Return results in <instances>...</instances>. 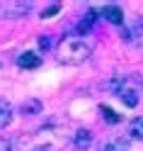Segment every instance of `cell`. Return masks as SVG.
I'll return each mask as SVG.
<instances>
[{
    "mask_svg": "<svg viewBox=\"0 0 143 151\" xmlns=\"http://www.w3.org/2000/svg\"><path fill=\"white\" fill-rule=\"evenodd\" d=\"M39 46H41L44 51H49V49H51V37H46V34L39 37Z\"/></svg>",
    "mask_w": 143,
    "mask_h": 151,
    "instance_id": "4fadbf2b",
    "label": "cell"
},
{
    "mask_svg": "<svg viewBox=\"0 0 143 151\" xmlns=\"http://www.w3.org/2000/svg\"><path fill=\"white\" fill-rule=\"evenodd\" d=\"M92 24H95V10H88V15L80 20V24H78V32L80 34H85V32H90L92 29Z\"/></svg>",
    "mask_w": 143,
    "mask_h": 151,
    "instance_id": "30bf717a",
    "label": "cell"
},
{
    "mask_svg": "<svg viewBox=\"0 0 143 151\" xmlns=\"http://www.w3.org/2000/svg\"><path fill=\"white\" fill-rule=\"evenodd\" d=\"M100 15L107 22H112V24H124V10H121L119 5H104Z\"/></svg>",
    "mask_w": 143,
    "mask_h": 151,
    "instance_id": "277c9868",
    "label": "cell"
},
{
    "mask_svg": "<svg viewBox=\"0 0 143 151\" xmlns=\"http://www.w3.org/2000/svg\"><path fill=\"white\" fill-rule=\"evenodd\" d=\"M100 112L104 115V119H107L109 124H117V122H119V115H117V112H114L112 107H107V105H102V107H100Z\"/></svg>",
    "mask_w": 143,
    "mask_h": 151,
    "instance_id": "7c38bea8",
    "label": "cell"
},
{
    "mask_svg": "<svg viewBox=\"0 0 143 151\" xmlns=\"http://www.w3.org/2000/svg\"><path fill=\"white\" fill-rule=\"evenodd\" d=\"M29 10H32V3H27V0H7V3H0V17L3 20H20Z\"/></svg>",
    "mask_w": 143,
    "mask_h": 151,
    "instance_id": "3957f363",
    "label": "cell"
},
{
    "mask_svg": "<svg viewBox=\"0 0 143 151\" xmlns=\"http://www.w3.org/2000/svg\"><path fill=\"white\" fill-rule=\"evenodd\" d=\"M129 137L143 141V117H133L131 124H129Z\"/></svg>",
    "mask_w": 143,
    "mask_h": 151,
    "instance_id": "52a82bcc",
    "label": "cell"
},
{
    "mask_svg": "<svg viewBox=\"0 0 143 151\" xmlns=\"http://www.w3.org/2000/svg\"><path fill=\"white\" fill-rule=\"evenodd\" d=\"M100 151H129V144L124 139H112V141H107V144H102Z\"/></svg>",
    "mask_w": 143,
    "mask_h": 151,
    "instance_id": "9c48e42d",
    "label": "cell"
},
{
    "mask_svg": "<svg viewBox=\"0 0 143 151\" xmlns=\"http://www.w3.org/2000/svg\"><path fill=\"white\" fill-rule=\"evenodd\" d=\"M39 110H41V102H39V100H27L24 105H22V112H24V115H36Z\"/></svg>",
    "mask_w": 143,
    "mask_h": 151,
    "instance_id": "8fae6325",
    "label": "cell"
},
{
    "mask_svg": "<svg viewBox=\"0 0 143 151\" xmlns=\"http://www.w3.org/2000/svg\"><path fill=\"white\" fill-rule=\"evenodd\" d=\"M56 12H58V5H51V7H46V10L41 12V17L46 20V17H51V15H56Z\"/></svg>",
    "mask_w": 143,
    "mask_h": 151,
    "instance_id": "5bb4252c",
    "label": "cell"
},
{
    "mask_svg": "<svg viewBox=\"0 0 143 151\" xmlns=\"http://www.w3.org/2000/svg\"><path fill=\"white\" fill-rule=\"evenodd\" d=\"M17 66H20V68H36V66H41V59H39V54H34V51H22L17 56Z\"/></svg>",
    "mask_w": 143,
    "mask_h": 151,
    "instance_id": "5b68a950",
    "label": "cell"
},
{
    "mask_svg": "<svg viewBox=\"0 0 143 151\" xmlns=\"http://www.w3.org/2000/svg\"><path fill=\"white\" fill-rule=\"evenodd\" d=\"M73 144H75V149H88L92 144V132L90 129H78L75 137H73Z\"/></svg>",
    "mask_w": 143,
    "mask_h": 151,
    "instance_id": "8992f818",
    "label": "cell"
},
{
    "mask_svg": "<svg viewBox=\"0 0 143 151\" xmlns=\"http://www.w3.org/2000/svg\"><path fill=\"white\" fill-rule=\"evenodd\" d=\"M0 151H12V144L7 139H0Z\"/></svg>",
    "mask_w": 143,
    "mask_h": 151,
    "instance_id": "9a60e30c",
    "label": "cell"
},
{
    "mask_svg": "<svg viewBox=\"0 0 143 151\" xmlns=\"http://www.w3.org/2000/svg\"><path fill=\"white\" fill-rule=\"evenodd\" d=\"M90 51L92 49L88 42L75 39V37H65L56 49V56H58L61 63H83L85 59H90Z\"/></svg>",
    "mask_w": 143,
    "mask_h": 151,
    "instance_id": "6da1fadb",
    "label": "cell"
},
{
    "mask_svg": "<svg viewBox=\"0 0 143 151\" xmlns=\"http://www.w3.org/2000/svg\"><path fill=\"white\" fill-rule=\"evenodd\" d=\"M12 119V107L7 100H0V127H7Z\"/></svg>",
    "mask_w": 143,
    "mask_h": 151,
    "instance_id": "ba28073f",
    "label": "cell"
},
{
    "mask_svg": "<svg viewBox=\"0 0 143 151\" xmlns=\"http://www.w3.org/2000/svg\"><path fill=\"white\" fill-rule=\"evenodd\" d=\"M112 88H117L119 100H121L126 107H136V105H138V90H141V83H131V78H119V81L112 83Z\"/></svg>",
    "mask_w": 143,
    "mask_h": 151,
    "instance_id": "7a4b0ae2",
    "label": "cell"
}]
</instances>
